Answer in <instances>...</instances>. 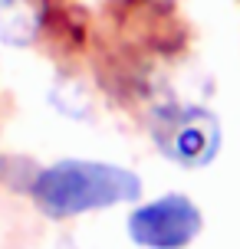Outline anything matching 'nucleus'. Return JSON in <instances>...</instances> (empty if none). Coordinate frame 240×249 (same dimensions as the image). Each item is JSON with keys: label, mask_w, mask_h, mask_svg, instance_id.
Here are the masks:
<instances>
[{"label": "nucleus", "mask_w": 240, "mask_h": 249, "mask_svg": "<svg viewBox=\"0 0 240 249\" xmlns=\"http://www.w3.org/2000/svg\"><path fill=\"white\" fill-rule=\"evenodd\" d=\"M141 194V180L119 164L99 161H60L40 171L33 180V200L50 216H79L132 203Z\"/></svg>", "instance_id": "obj_1"}, {"label": "nucleus", "mask_w": 240, "mask_h": 249, "mask_svg": "<svg viewBox=\"0 0 240 249\" xmlns=\"http://www.w3.org/2000/svg\"><path fill=\"white\" fill-rule=\"evenodd\" d=\"M152 141L168 161L181 167H204L214 161L220 148V124L217 115L198 102L164 99L152 108Z\"/></svg>", "instance_id": "obj_2"}, {"label": "nucleus", "mask_w": 240, "mask_h": 249, "mask_svg": "<svg viewBox=\"0 0 240 249\" xmlns=\"http://www.w3.org/2000/svg\"><path fill=\"white\" fill-rule=\"evenodd\" d=\"M43 23L40 0H0V39L10 46L33 43Z\"/></svg>", "instance_id": "obj_4"}, {"label": "nucleus", "mask_w": 240, "mask_h": 249, "mask_svg": "<svg viewBox=\"0 0 240 249\" xmlns=\"http://www.w3.org/2000/svg\"><path fill=\"white\" fill-rule=\"evenodd\" d=\"M201 210L191 197L164 194L128 213V236L145 249H184L201 233Z\"/></svg>", "instance_id": "obj_3"}]
</instances>
